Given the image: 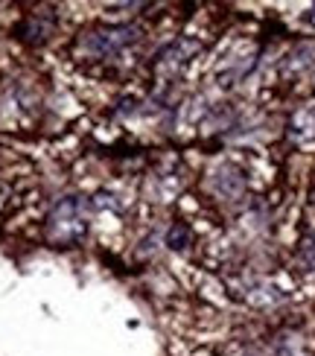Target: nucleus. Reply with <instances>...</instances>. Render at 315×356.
<instances>
[{
    "label": "nucleus",
    "instance_id": "nucleus-1",
    "mask_svg": "<svg viewBox=\"0 0 315 356\" xmlns=\"http://www.w3.org/2000/svg\"><path fill=\"white\" fill-rule=\"evenodd\" d=\"M134 38H138V33H134L131 26H114V29H97V33H91V38H85V44H91L94 50L111 53V50H120V47H126V44H131Z\"/></svg>",
    "mask_w": 315,
    "mask_h": 356
}]
</instances>
